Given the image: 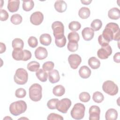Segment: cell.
<instances>
[{"mask_svg": "<svg viewBox=\"0 0 120 120\" xmlns=\"http://www.w3.org/2000/svg\"><path fill=\"white\" fill-rule=\"evenodd\" d=\"M22 16L18 14L13 15L10 18V21L11 22L15 25L20 24L22 22Z\"/></svg>", "mask_w": 120, "mask_h": 120, "instance_id": "1f68e13d", "label": "cell"}, {"mask_svg": "<svg viewBox=\"0 0 120 120\" xmlns=\"http://www.w3.org/2000/svg\"><path fill=\"white\" fill-rule=\"evenodd\" d=\"M82 35L84 40L90 41L93 38L94 36V32L91 28L86 27L82 30Z\"/></svg>", "mask_w": 120, "mask_h": 120, "instance_id": "9a60e30c", "label": "cell"}, {"mask_svg": "<svg viewBox=\"0 0 120 120\" xmlns=\"http://www.w3.org/2000/svg\"><path fill=\"white\" fill-rule=\"evenodd\" d=\"M71 104L70 99L67 98H63L60 100H59L56 106V109L63 113H66L71 105Z\"/></svg>", "mask_w": 120, "mask_h": 120, "instance_id": "9c48e42d", "label": "cell"}, {"mask_svg": "<svg viewBox=\"0 0 120 120\" xmlns=\"http://www.w3.org/2000/svg\"><path fill=\"white\" fill-rule=\"evenodd\" d=\"M26 95V91L24 89L20 88L17 89L15 92V95L18 98H23Z\"/></svg>", "mask_w": 120, "mask_h": 120, "instance_id": "f35d334b", "label": "cell"}, {"mask_svg": "<svg viewBox=\"0 0 120 120\" xmlns=\"http://www.w3.org/2000/svg\"><path fill=\"white\" fill-rule=\"evenodd\" d=\"M27 104L23 100L17 101L11 103L9 106V111L14 116H18L24 112L27 109Z\"/></svg>", "mask_w": 120, "mask_h": 120, "instance_id": "7a4b0ae2", "label": "cell"}, {"mask_svg": "<svg viewBox=\"0 0 120 120\" xmlns=\"http://www.w3.org/2000/svg\"><path fill=\"white\" fill-rule=\"evenodd\" d=\"M85 110V107L83 104L80 103H76L71 111V116L75 120H81L84 117Z\"/></svg>", "mask_w": 120, "mask_h": 120, "instance_id": "8992f818", "label": "cell"}, {"mask_svg": "<svg viewBox=\"0 0 120 120\" xmlns=\"http://www.w3.org/2000/svg\"><path fill=\"white\" fill-rule=\"evenodd\" d=\"M28 74L27 71L22 68H18L14 75L15 82L19 85L25 84L28 81Z\"/></svg>", "mask_w": 120, "mask_h": 120, "instance_id": "5b68a950", "label": "cell"}, {"mask_svg": "<svg viewBox=\"0 0 120 120\" xmlns=\"http://www.w3.org/2000/svg\"><path fill=\"white\" fill-rule=\"evenodd\" d=\"M28 69L31 72L37 71L40 67L39 63L36 61H32L27 65Z\"/></svg>", "mask_w": 120, "mask_h": 120, "instance_id": "4316f807", "label": "cell"}, {"mask_svg": "<svg viewBox=\"0 0 120 120\" xmlns=\"http://www.w3.org/2000/svg\"><path fill=\"white\" fill-rule=\"evenodd\" d=\"M53 94L57 97H60L63 96L65 92V89L61 85H58L55 86L52 90Z\"/></svg>", "mask_w": 120, "mask_h": 120, "instance_id": "484cf974", "label": "cell"}, {"mask_svg": "<svg viewBox=\"0 0 120 120\" xmlns=\"http://www.w3.org/2000/svg\"><path fill=\"white\" fill-rule=\"evenodd\" d=\"M34 54L36 59L39 60H42L47 57L48 52L46 48L39 46L36 49Z\"/></svg>", "mask_w": 120, "mask_h": 120, "instance_id": "5bb4252c", "label": "cell"}, {"mask_svg": "<svg viewBox=\"0 0 120 120\" xmlns=\"http://www.w3.org/2000/svg\"><path fill=\"white\" fill-rule=\"evenodd\" d=\"M100 109L97 105H92L89 109V120H99L100 119Z\"/></svg>", "mask_w": 120, "mask_h": 120, "instance_id": "4fadbf2b", "label": "cell"}, {"mask_svg": "<svg viewBox=\"0 0 120 120\" xmlns=\"http://www.w3.org/2000/svg\"><path fill=\"white\" fill-rule=\"evenodd\" d=\"M112 53V49L109 44L102 46L97 52L98 57L100 59H106L111 55Z\"/></svg>", "mask_w": 120, "mask_h": 120, "instance_id": "30bf717a", "label": "cell"}, {"mask_svg": "<svg viewBox=\"0 0 120 120\" xmlns=\"http://www.w3.org/2000/svg\"><path fill=\"white\" fill-rule=\"evenodd\" d=\"M54 8L57 12L63 13L66 10L67 5L64 0H57L54 3Z\"/></svg>", "mask_w": 120, "mask_h": 120, "instance_id": "ac0fdd59", "label": "cell"}, {"mask_svg": "<svg viewBox=\"0 0 120 120\" xmlns=\"http://www.w3.org/2000/svg\"><path fill=\"white\" fill-rule=\"evenodd\" d=\"M12 46L14 49H23L24 46V43L22 40L21 38H16L12 41Z\"/></svg>", "mask_w": 120, "mask_h": 120, "instance_id": "f1b7e54d", "label": "cell"}, {"mask_svg": "<svg viewBox=\"0 0 120 120\" xmlns=\"http://www.w3.org/2000/svg\"><path fill=\"white\" fill-rule=\"evenodd\" d=\"M79 99L82 102H87L90 99V96L88 92H82L79 95Z\"/></svg>", "mask_w": 120, "mask_h": 120, "instance_id": "d590c367", "label": "cell"}, {"mask_svg": "<svg viewBox=\"0 0 120 120\" xmlns=\"http://www.w3.org/2000/svg\"><path fill=\"white\" fill-rule=\"evenodd\" d=\"M52 28L53 30V34L55 39L62 38L65 36L64 27L63 24L60 21H55L52 24Z\"/></svg>", "mask_w": 120, "mask_h": 120, "instance_id": "ba28073f", "label": "cell"}, {"mask_svg": "<svg viewBox=\"0 0 120 120\" xmlns=\"http://www.w3.org/2000/svg\"><path fill=\"white\" fill-rule=\"evenodd\" d=\"M36 75L38 79L42 82H45L47 80L48 74L42 69H39L36 72Z\"/></svg>", "mask_w": 120, "mask_h": 120, "instance_id": "d4e9b609", "label": "cell"}, {"mask_svg": "<svg viewBox=\"0 0 120 120\" xmlns=\"http://www.w3.org/2000/svg\"><path fill=\"white\" fill-rule=\"evenodd\" d=\"M67 48L68 50L71 52H75L77 50L78 48V43L75 42L69 41V42L68 44Z\"/></svg>", "mask_w": 120, "mask_h": 120, "instance_id": "e575fe53", "label": "cell"}, {"mask_svg": "<svg viewBox=\"0 0 120 120\" xmlns=\"http://www.w3.org/2000/svg\"><path fill=\"white\" fill-rule=\"evenodd\" d=\"M28 43L30 47L32 48H35L38 45V42L36 37L31 36L29 38L28 40Z\"/></svg>", "mask_w": 120, "mask_h": 120, "instance_id": "ab89813d", "label": "cell"}, {"mask_svg": "<svg viewBox=\"0 0 120 120\" xmlns=\"http://www.w3.org/2000/svg\"><path fill=\"white\" fill-rule=\"evenodd\" d=\"M19 0H9L8 4V10L12 13L16 12L19 9Z\"/></svg>", "mask_w": 120, "mask_h": 120, "instance_id": "e0dca14e", "label": "cell"}, {"mask_svg": "<svg viewBox=\"0 0 120 120\" xmlns=\"http://www.w3.org/2000/svg\"><path fill=\"white\" fill-rule=\"evenodd\" d=\"M49 82L52 83H55L58 82L60 79L59 71L56 69H53L49 71L48 73Z\"/></svg>", "mask_w": 120, "mask_h": 120, "instance_id": "2e32d148", "label": "cell"}, {"mask_svg": "<svg viewBox=\"0 0 120 120\" xmlns=\"http://www.w3.org/2000/svg\"><path fill=\"white\" fill-rule=\"evenodd\" d=\"M47 119L48 120H63V118L59 114L54 113H51L48 115Z\"/></svg>", "mask_w": 120, "mask_h": 120, "instance_id": "b9f144b4", "label": "cell"}, {"mask_svg": "<svg viewBox=\"0 0 120 120\" xmlns=\"http://www.w3.org/2000/svg\"><path fill=\"white\" fill-rule=\"evenodd\" d=\"M81 24L80 22L77 21H72L69 23L68 28L72 31H76L80 29Z\"/></svg>", "mask_w": 120, "mask_h": 120, "instance_id": "836d02e7", "label": "cell"}, {"mask_svg": "<svg viewBox=\"0 0 120 120\" xmlns=\"http://www.w3.org/2000/svg\"><path fill=\"white\" fill-rule=\"evenodd\" d=\"M117 117L118 112L114 109H109L105 112V119L106 120H116Z\"/></svg>", "mask_w": 120, "mask_h": 120, "instance_id": "ffe728a7", "label": "cell"}, {"mask_svg": "<svg viewBox=\"0 0 120 120\" xmlns=\"http://www.w3.org/2000/svg\"><path fill=\"white\" fill-rule=\"evenodd\" d=\"M44 19L43 14L37 11L31 14L30 17V21L31 23L35 25H40Z\"/></svg>", "mask_w": 120, "mask_h": 120, "instance_id": "7c38bea8", "label": "cell"}, {"mask_svg": "<svg viewBox=\"0 0 120 120\" xmlns=\"http://www.w3.org/2000/svg\"><path fill=\"white\" fill-rule=\"evenodd\" d=\"M34 6V1L32 0H23L22 3V8L25 11H29L32 9Z\"/></svg>", "mask_w": 120, "mask_h": 120, "instance_id": "83f0119b", "label": "cell"}, {"mask_svg": "<svg viewBox=\"0 0 120 120\" xmlns=\"http://www.w3.org/2000/svg\"><path fill=\"white\" fill-rule=\"evenodd\" d=\"M92 99L95 102L100 103L104 100V96L101 92L99 91H96L93 94Z\"/></svg>", "mask_w": 120, "mask_h": 120, "instance_id": "f546056e", "label": "cell"}, {"mask_svg": "<svg viewBox=\"0 0 120 120\" xmlns=\"http://www.w3.org/2000/svg\"><path fill=\"white\" fill-rule=\"evenodd\" d=\"M102 22L99 19H95L91 23L90 26L94 31H98L102 27Z\"/></svg>", "mask_w": 120, "mask_h": 120, "instance_id": "4dcf8cb0", "label": "cell"}, {"mask_svg": "<svg viewBox=\"0 0 120 120\" xmlns=\"http://www.w3.org/2000/svg\"><path fill=\"white\" fill-rule=\"evenodd\" d=\"M88 64L91 68L96 69L99 68L100 66V62L96 57H92L88 60Z\"/></svg>", "mask_w": 120, "mask_h": 120, "instance_id": "603a6c76", "label": "cell"}, {"mask_svg": "<svg viewBox=\"0 0 120 120\" xmlns=\"http://www.w3.org/2000/svg\"><path fill=\"white\" fill-rule=\"evenodd\" d=\"M39 41L42 45L48 46L50 45L52 42V38L49 34H43L40 36Z\"/></svg>", "mask_w": 120, "mask_h": 120, "instance_id": "7402d4cb", "label": "cell"}, {"mask_svg": "<svg viewBox=\"0 0 120 120\" xmlns=\"http://www.w3.org/2000/svg\"><path fill=\"white\" fill-rule=\"evenodd\" d=\"M90 14V9L87 7L81 8L78 11V15L80 18L82 19H85L88 18Z\"/></svg>", "mask_w": 120, "mask_h": 120, "instance_id": "cb8c5ba5", "label": "cell"}, {"mask_svg": "<svg viewBox=\"0 0 120 120\" xmlns=\"http://www.w3.org/2000/svg\"><path fill=\"white\" fill-rule=\"evenodd\" d=\"M68 38L69 41L77 42L79 41L80 37L78 33L75 31H73L70 32L68 36Z\"/></svg>", "mask_w": 120, "mask_h": 120, "instance_id": "d6a6232c", "label": "cell"}, {"mask_svg": "<svg viewBox=\"0 0 120 120\" xmlns=\"http://www.w3.org/2000/svg\"><path fill=\"white\" fill-rule=\"evenodd\" d=\"M42 88L38 83H34L29 88V93L30 99L34 101L38 102L41 100L42 97Z\"/></svg>", "mask_w": 120, "mask_h": 120, "instance_id": "3957f363", "label": "cell"}, {"mask_svg": "<svg viewBox=\"0 0 120 120\" xmlns=\"http://www.w3.org/2000/svg\"><path fill=\"white\" fill-rule=\"evenodd\" d=\"M91 72V71L90 68L86 66H82L79 70V74L80 77L83 79L89 78L90 76Z\"/></svg>", "mask_w": 120, "mask_h": 120, "instance_id": "d6986e66", "label": "cell"}, {"mask_svg": "<svg viewBox=\"0 0 120 120\" xmlns=\"http://www.w3.org/2000/svg\"><path fill=\"white\" fill-rule=\"evenodd\" d=\"M9 17L8 13L4 9H0V20L1 21H6Z\"/></svg>", "mask_w": 120, "mask_h": 120, "instance_id": "7bdbcfd3", "label": "cell"}, {"mask_svg": "<svg viewBox=\"0 0 120 120\" xmlns=\"http://www.w3.org/2000/svg\"><path fill=\"white\" fill-rule=\"evenodd\" d=\"M55 43L56 46L59 47H64L66 43V38L65 36L60 39H55Z\"/></svg>", "mask_w": 120, "mask_h": 120, "instance_id": "60d3db41", "label": "cell"}, {"mask_svg": "<svg viewBox=\"0 0 120 120\" xmlns=\"http://www.w3.org/2000/svg\"><path fill=\"white\" fill-rule=\"evenodd\" d=\"M92 0H81V2L84 5H89L91 2Z\"/></svg>", "mask_w": 120, "mask_h": 120, "instance_id": "bcb514c9", "label": "cell"}, {"mask_svg": "<svg viewBox=\"0 0 120 120\" xmlns=\"http://www.w3.org/2000/svg\"><path fill=\"white\" fill-rule=\"evenodd\" d=\"M113 60L114 62L116 63L120 62V52H118L116 53L113 56Z\"/></svg>", "mask_w": 120, "mask_h": 120, "instance_id": "ee69618b", "label": "cell"}, {"mask_svg": "<svg viewBox=\"0 0 120 120\" xmlns=\"http://www.w3.org/2000/svg\"><path fill=\"white\" fill-rule=\"evenodd\" d=\"M12 57L16 60L27 61L31 57V53L27 50H22V49H14L12 52Z\"/></svg>", "mask_w": 120, "mask_h": 120, "instance_id": "277c9868", "label": "cell"}, {"mask_svg": "<svg viewBox=\"0 0 120 120\" xmlns=\"http://www.w3.org/2000/svg\"><path fill=\"white\" fill-rule=\"evenodd\" d=\"M109 18L112 20H117L120 17V10L117 8H113L110 9L108 12Z\"/></svg>", "mask_w": 120, "mask_h": 120, "instance_id": "44dd1931", "label": "cell"}, {"mask_svg": "<svg viewBox=\"0 0 120 120\" xmlns=\"http://www.w3.org/2000/svg\"><path fill=\"white\" fill-rule=\"evenodd\" d=\"M54 67V64L52 61H47L45 62L43 66V69L45 71H50L52 70Z\"/></svg>", "mask_w": 120, "mask_h": 120, "instance_id": "8d00e7d4", "label": "cell"}, {"mask_svg": "<svg viewBox=\"0 0 120 120\" xmlns=\"http://www.w3.org/2000/svg\"><path fill=\"white\" fill-rule=\"evenodd\" d=\"M59 99L58 98H52L49 100L47 103V106L50 109H55L57 103Z\"/></svg>", "mask_w": 120, "mask_h": 120, "instance_id": "74e56055", "label": "cell"}, {"mask_svg": "<svg viewBox=\"0 0 120 120\" xmlns=\"http://www.w3.org/2000/svg\"><path fill=\"white\" fill-rule=\"evenodd\" d=\"M0 53H2L3 52H5L6 49V45L5 44L0 42Z\"/></svg>", "mask_w": 120, "mask_h": 120, "instance_id": "f6af8a7d", "label": "cell"}, {"mask_svg": "<svg viewBox=\"0 0 120 120\" xmlns=\"http://www.w3.org/2000/svg\"><path fill=\"white\" fill-rule=\"evenodd\" d=\"M102 89L105 93L111 96H114L118 92V86L111 80L106 81L103 83Z\"/></svg>", "mask_w": 120, "mask_h": 120, "instance_id": "52a82bcc", "label": "cell"}, {"mask_svg": "<svg viewBox=\"0 0 120 120\" xmlns=\"http://www.w3.org/2000/svg\"><path fill=\"white\" fill-rule=\"evenodd\" d=\"M68 63L70 67L74 69L77 68L82 61L81 57L77 54H70L68 58Z\"/></svg>", "mask_w": 120, "mask_h": 120, "instance_id": "8fae6325", "label": "cell"}, {"mask_svg": "<svg viewBox=\"0 0 120 120\" xmlns=\"http://www.w3.org/2000/svg\"><path fill=\"white\" fill-rule=\"evenodd\" d=\"M103 38L108 43L112 40L119 41L120 30L119 25L114 22L107 23L101 34Z\"/></svg>", "mask_w": 120, "mask_h": 120, "instance_id": "6da1fadb", "label": "cell"}]
</instances>
